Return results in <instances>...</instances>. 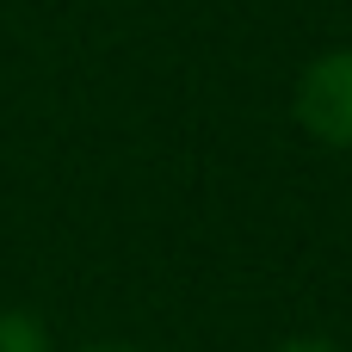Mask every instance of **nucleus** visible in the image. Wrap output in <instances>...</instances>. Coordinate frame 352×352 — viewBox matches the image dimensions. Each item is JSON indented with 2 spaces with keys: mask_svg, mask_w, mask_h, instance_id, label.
Returning <instances> with one entry per match:
<instances>
[{
  "mask_svg": "<svg viewBox=\"0 0 352 352\" xmlns=\"http://www.w3.org/2000/svg\"><path fill=\"white\" fill-rule=\"evenodd\" d=\"M80 352H136V346H80Z\"/></svg>",
  "mask_w": 352,
  "mask_h": 352,
  "instance_id": "obj_4",
  "label": "nucleus"
},
{
  "mask_svg": "<svg viewBox=\"0 0 352 352\" xmlns=\"http://www.w3.org/2000/svg\"><path fill=\"white\" fill-rule=\"evenodd\" d=\"M278 352H340L334 340H316V334H297V340H285Z\"/></svg>",
  "mask_w": 352,
  "mask_h": 352,
  "instance_id": "obj_3",
  "label": "nucleus"
},
{
  "mask_svg": "<svg viewBox=\"0 0 352 352\" xmlns=\"http://www.w3.org/2000/svg\"><path fill=\"white\" fill-rule=\"evenodd\" d=\"M297 124L322 148H352V50H328L297 80Z\"/></svg>",
  "mask_w": 352,
  "mask_h": 352,
  "instance_id": "obj_1",
  "label": "nucleus"
},
{
  "mask_svg": "<svg viewBox=\"0 0 352 352\" xmlns=\"http://www.w3.org/2000/svg\"><path fill=\"white\" fill-rule=\"evenodd\" d=\"M0 352H43V328H37L31 316L6 309V316H0Z\"/></svg>",
  "mask_w": 352,
  "mask_h": 352,
  "instance_id": "obj_2",
  "label": "nucleus"
}]
</instances>
